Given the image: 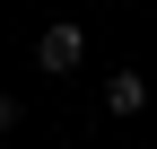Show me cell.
<instances>
[{
	"label": "cell",
	"instance_id": "obj_1",
	"mask_svg": "<svg viewBox=\"0 0 157 149\" xmlns=\"http://www.w3.org/2000/svg\"><path fill=\"white\" fill-rule=\"evenodd\" d=\"M35 62H44V70H78V62H87V35H78V26H44V35H35Z\"/></svg>",
	"mask_w": 157,
	"mask_h": 149
},
{
	"label": "cell",
	"instance_id": "obj_2",
	"mask_svg": "<svg viewBox=\"0 0 157 149\" xmlns=\"http://www.w3.org/2000/svg\"><path fill=\"white\" fill-rule=\"evenodd\" d=\"M105 105H113V114H140V105H148V79H131V70L105 79Z\"/></svg>",
	"mask_w": 157,
	"mask_h": 149
},
{
	"label": "cell",
	"instance_id": "obj_3",
	"mask_svg": "<svg viewBox=\"0 0 157 149\" xmlns=\"http://www.w3.org/2000/svg\"><path fill=\"white\" fill-rule=\"evenodd\" d=\"M9 123H17V97H9V88H0V132H9Z\"/></svg>",
	"mask_w": 157,
	"mask_h": 149
}]
</instances>
